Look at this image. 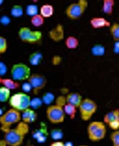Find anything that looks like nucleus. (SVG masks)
<instances>
[{"instance_id":"c85d7f7f","label":"nucleus","mask_w":119,"mask_h":146,"mask_svg":"<svg viewBox=\"0 0 119 146\" xmlns=\"http://www.w3.org/2000/svg\"><path fill=\"white\" fill-rule=\"evenodd\" d=\"M50 136L55 141H61V139L63 137V132L60 129H53L50 131Z\"/></svg>"},{"instance_id":"a878e982","label":"nucleus","mask_w":119,"mask_h":146,"mask_svg":"<svg viewBox=\"0 0 119 146\" xmlns=\"http://www.w3.org/2000/svg\"><path fill=\"white\" fill-rule=\"evenodd\" d=\"M26 14L30 17L38 15L39 13V7L36 4H29L26 7Z\"/></svg>"},{"instance_id":"20e7f679","label":"nucleus","mask_w":119,"mask_h":146,"mask_svg":"<svg viewBox=\"0 0 119 146\" xmlns=\"http://www.w3.org/2000/svg\"><path fill=\"white\" fill-rule=\"evenodd\" d=\"M30 96L25 92L15 93L11 95L10 99H9V104L12 109H15L20 112L30 107Z\"/></svg>"},{"instance_id":"ea45409f","label":"nucleus","mask_w":119,"mask_h":146,"mask_svg":"<svg viewBox=\"0 0 119 146\" xmlns=\"http://www.w3.org/2000/svg\"><path fill=\"white\" fill-rule=\"evenodd\" d=\"M114 51L116 53L119 52V41H116V44H114Z\"/></svg>"},{"instance_id":"58836bf2","label":"nucleus","mask_w":119,"mask_h":146,"mask_svg":"<svg viewBox=\"0 0 119 146\" xmlns=\"http://www.w3.org/2000/svg\"><path fill=\"white\" fill-rule=\"evenodd\" d=\"M49 146H66V145L62 141H55Z\"/></svg>"},{"instance_id":"f3484780","label":"nucleus","mask_w":119,"mask_h":146,"mask_svg":"<svg viewBox=\"0 0 119 146\" xmlns=\"http://www.w3.org/2000/svg\"><path fill=\"white\" fill-rule=\"evenodd\" d=\"M119 119V109H114L113 111L106 112L104 115V122L105 124H109L110 122Z\"/></svg>"},{"instance_id":"f257e3e1","label":"nucleus","mask_w":119,"mask_h":146,"mask_svg":"<svg viewBox=\"0 0 119 146\" xmlns=\"http://www.w3.org/2000/svg\"><path fill=\"white\" fill-rule=\"evenodd\" d=\"M29 127L27 123L20 121L16 127L8 129L5 132L4 140L9 146H20L23 143L26 135L29 133Z\"/></svg>"},{"instance_id":"c9c22d12","label":"nucleus","mask_w":119,"mask_h":146,"mask_svg":"<svg viewBox=\"0 0 119 146\" xmlns=\"http://www.w3.org/2000/svg\"><path fill=\"white\" fill-rule=\"evenodd\" d=\"M66 103H67V102H66V97H64V96H60V97H58L56 99V104L59 105V106L63 107Z\"/></svg>"},{"instance_id":"4c0bfd02","label":"nucleus","mask_w":119,"mask_h":146,"mask_svg":"<svg viewBox=\"0 0 119 146\" xmlns=\"http://www.w3.org/2000/svg\"><path fill=\"white\" fill-rule=\"evenodd\" d=\"M61 61H62V58L60 56H54L52 58V63L54 64V65H58Z\"/></svg>"},{"instance_id":"6e6552de","label":"nucleus","mask_w":119,"mask_h":146,"mask_svg":"<svg viewBox=\"0 0 119 146\" xmlns=\"http://www.w3.org/2000/svg\"><path fill=\"white\" fill-rule=\"evenodd\" d=\"M18 38L26 43H38L42 38V32L39 30H31L29 27H22L18 30Z\"/></svg>"},{"instance_id":"1a4fd4ad","label":"nucleus","mask_w":119,"mask_h":146,"mask_svg":"<svg viewBox=\"0 0 119 146\" xmlns=\"http://www.w3.org/2000/svg\"><path fill=\"white\" fill-rule=\"evenodd\" d=\"M47 119L51 123H62L65 120V112L63 107L57 104H51L46 110Z\"/></svg>"},{"instance_id":"dca6fc26","label":"nucleus","mask_w":119,"mask_h":146,"mask_svg":"<svg viewBox=\"0 0 119 146\" xmlns=\"http://www.w3.org/2000/svg\"><path fill=\"white\" fill-rule=\"evenodd\" d=\"M54 14V7L50 4H44L39 7V15L42 16L44 18L51 17Z\"/></svg>"},{"instance_id":"473e14b6","label":"nucleus","mask_w":119,"mask_h":146,"mask_svg":"<svg viewBox=\"0 0 119 146\" xmlns=\"http://www.w3.org/2000/svg\"><path fill=\"white\" fill-rule=\"evenodd\" d=\"M10 22H11L10 17L7 15H3L1 17H0V24L3 26H7L10 24Z\"/></svg>"},{"instance_id":"f704fd0d","label":"nucleus","mask_w":119,"mask_h":146,"mask_svg":"<svg viewBox=\"0 0 119 146\" xmlns=\"http://www.w3.org/2000/svg\"><path fill=\"white\" fill-rule=\"evenodd\" d=\"M7 65L5 64L4 62L2 61H0V77H3L7 74Z\"/></svg>"},{"instance_id":"5701e85b","label":"nucleus","mask_w":119,"mask_h":146,"mask_svg":"<svg viewBox=\"0 0 119 146\" xmlns=\"http://www.w3.org/2000/svg\"><path fill=\"white\" fill-rule=\"evenodd\" d=\"M24 14V8H23L22 6L20 5H14V6L11 7V10H10V15L13 17H21Z\"/></svg>"},{"instance_id":"f8f14e48","label":"nucleus","mask_w":119,"mask_h":146,"mask_svg":"<svg viewBox=\"0 0 119 146\" xmlns=\"http://www.w3.org/2000/svg\"><path fill=\"white\" fill-rule=\"evenodd\" d=\"M37 117H38L37 112L35 111V110L31 108L25 110L21 113V121L25 123H27V124L33 123L37 120Z\"/></svg>"},{"instance_id":"72a5a7b5","label":"nucleus","mask_w":119,"mask_h":146,"mask_svg":"<svg viewBox=\"0 0 119 146\" xmlns=\"http://www.w3.org/2000/svg\"><path fill=\"white\" fill-rule=\"evenodd\" d=\"M110 129H112L113 131H119V119L114 121L112 122H110L109 124H107Z\"/></svg>"},{"instance_id":"4be33fe9","label":"nucleus","mask_w":119,"mask_h":146,"mask_svg":"<svg viewBox=\"0 0 119 146\" xmlns=\"http://www.w3.org/2000/svg\"><path fill=\"white\" fill-rule=\"evenodd\" d=\"M63 110H64V112H65V115H68L72 120V119H74V117L76 115V112H77L78 109L73 106V105L66 103L63 106Z\"/></svg>"},{"instance_id":"79ce46f5","label":"nucleus","mask_w":119,"mask_h":146,"mask_svg":"<svg viewBox=\"0 0 119 146\" xmlns=\"http://www.w3.org/2000/svg\"><path fill=\"white\" fill-rule=\"evenodd\" d=\"M3 115V110L0 108V116H2Z\"/></svg>"},{"instance_id":"c756f323","label":"nucleus","mask_w":119,"mask_h":146,"mask_svg":"<svg viewBox=\"0 0 119 146\" xmlns=\"http://www.w3.org/2000/svg\"><path fill=\"white\" fill-rule=\"evenodd\" d=\"M42 104H43L42 99L36 97V98L31 99V102H30V107H29V108L33 109V110H36V109L39 108Z\"/></svg>"},{"instance_id":"e433bc0d","label":"nucleus","mask_w":119,"mask_h":146,"mask_svg":"<svg viewBox=\"0 0 119 146\" xmlns=\"http://www.w3.org/2000/svg\"><path fill=\"white\" fill-rule=\"evenodd\" d=\"M22 89H23V90H24V92L26 93V92H29V91L32 90V87H31L29 82L27 81V82H24V83H23Z\"/></svg>"},{"instance_id":"393cba45","label":"nucleus","mask_w":119,"mask_h":146,"mask_svg":"<svg viewBox=\"0 0 119 146\" xmlns=\"http://www.w3.org/2000/svg\"><path fill=\"white\" fill-rule=\"evenodd\" d=\"M10 90L6 87H0V102H6L10 99Z\"/></svg>"},{"instance_id":"a19ab883","label":"nucleus","mask_w":119,"mask_h":146,"mask_svg":"<svg viewBox=\"0 0 119 146\" xmlns=\"http://www.w3.org/2000/svg\"><path fill=\"white\" fill-rule=\"evenodd\" d=\"M0 146H7V141H5V140H2V141H0Z\"/></svg>"},{"instance_id":"412c9836","label":"nucleus","mask_w":119,"mask_h":146,"mask_svg":"<svg viewBox=\"0 0 119 146\" xmlns=\"http://www.w3.org/2000/svg\"><path fill=\"white\" fill-rule=\"evenodd\" d=\"M65 47L69 49H75L79 47V39L74 36H69L65 39Z\"/></svg>"},{"instance_id":"bb28decb","label":"nucleus","mask_w":119,"mask_h":146,"mask_svg":"<svg viewBox=\"0 0 119 146\" xmlns=\"http://www.w3.org/2000/svg\"><path fill=\"white\" fill-rule=\"evenodd\" d=\"M44 20H45V18L41 15H39V14H38V15H36L34 17H32L30 18L31 24L35 27H39L42 26L44 24Z\"/></svg>"},{"instance_id":"7c9ffc66","label":"nucleus","mask_w":119,"mask_h":146,"mask_svg":"<svg viewBox=\"0 0 119 146\" xmlns=\"http://www.w3.org/2000/svg\"><path fill=\"white\" fill-rule=\"evenodd\" d=\"M110 140L113 146H119V131H114L110 135Z\"/></svg>"},{"instance_id":"ddd939ff","label":"nucleus","mask_w":119,"mask_h":146,"mask_svg":"<svg viewBox=\"0 0 119 146\" xmlns=\"http://www.w3.org/2000/svg\"><path fill=\"white\" fill-rule=\"evenodd\" d=\"M49 38L54 41H60L64 38V30L62 25H57L49 32Z\"/></svg>"},{"instance_id":"7ed1b4c3","label":"nucleus","mask_w":119,"mask_h":146,"mask_svg":"<svg viewBox=\"0 0 119 146\" xmlns=\"http://www.w3.org/2000/svg\"><path fill=\"white\" fill-rule=\"evenodd\" d=\"M21 121V112L17 111L15 109H10L3 113L0 116V124H1V130L6 131L10 129V127L14 124H17Z\"/></svg>"},{"instance_id":"0eeeda50","label":"nucleus","mask_w":119,"mask_h":146,"mask_svg":"<svg viewBox=\"0 0 119 146\" xmlns=\"http://www.w3.org/2000/svg\"><path fill=\"white\" fill-rule=\"evenodd\" d=\"M10 75L11 79L17 82L27 80L31 75L30 68L24 63H16L11 67Z\"/></svg>"},{"instance_id":"b1692460","label":"nucleus","mask_w":119,"mask_h":146,"mask_svg":"<svg viewBox=\"0 0 119 146\" xmlns=\"http://www.w3.org/2000/svg\"><path fill=\"white\" fill-rule=\"evenodd\" d=\"M109 33L114 41H119V23H114L109 27Z\"/></svg>"},{"instance_id":"4468645a","label":"nucleus","mask_w":119,"mask_h":146,"mask_svg":"<svg viewBox=\"0 0 119 146\" xmlns=\"http://www.w3.org/2000/svg\"><path fill=\"white\" fill-rule=\"evenodd\" d=\"M66 102H67V103L73 105V106L78 109L80 105H81L82 102V95L80 93H78V92L68 93L67 96H66Z\"/></svg>"},{"instance_id":"37998d69","label":"nucleus","mask_w":119,"mask_h":146,"mask_svg":"<svg viewBox=\"0 0 119 146\" xmlns=\"http://www.w3.org/2000/svg\"><path fill=\"white\" fill-rule=\"evenodd\" d=\"M4 3V1H3V0H0V5H2Z\"/></svg>"},{"instance_id":"a211bd4d","label":"nucleus","mask_w":119,"mask_h":146,"mask_svg":"<svg viewBox=\"0 0 119 146\" xmlns=\"http://www.w3.org/2000/svg\"><path fill=\"white\" fill-rule=\"evenodd\" d=\"M42 59H43V55L40 51H39V50H38V51H35V52L31 53L29 55V62L32 66H37V65H39V64L41 63Z\"/></svg>"},{"instance_id":"c03bdc74","label":"nucleus","mask_w":119,"mask_h":146,"mask_svg":"<svg viewBox=\"0 0 119 146\" xmlns=\"http://www.w3.org/2000/svg\"><path fill=\"white\" fill-rule=\"evenodd\" d=\"M79 146H89V145H86V144H82V145H79Z\"/></svg>"},{"instance_id":"39448f33","label":"nucleus","mask_w":119,"mask_h":146,"mask_svg":"<svg viewBox=\"0 0 119 146\" xmlns=\"http://www.w3.org/2000/svg\"><path fill=\"white\" fill-rule=\"evenodd\" d=\"M88 7V1L87 0H79V1L70 4L65 9V14L67 17L70 19L75 20L80 18L86 11Z\"/></svg>"},{"instance_id":"423d86ee","label":"nucleus","mask_w":119,"mask_h":146,"mask_svg":"<svg viewBox=\"0 0 119 146\" xmlns=\"http://www.w3.org/2000/svg\"><path fill=\"white\" fill-rule=\"evenodd\" d=\"M97 108L98 106L94 100L88 98L84 99L79 108H78L81 115V119L84 121H90L91 118L97 111Z\"/></svg>"},{"instance_id":"aec40b11","label":"nucleus","mask_w":119,"mask_h":146,"mask_svg":"<svg viewBox=\"0 0 119 146\" xmlns=\"http://www.w3.org/2000/svg\"><path fill=\"white\" fill-rule=\"evenodd\" d=\"M106 48L102 44H95L91 48V53L95 57H102L105 54Z\"/></svg>"},{"instance_id":"6ab92c4d","label":"nucleus","mask_w":119,"mask_h":146,"mask_svg":"<svg viewBox=\"0 0 119 146\" xmlns=\"http://www.w3.org/2000/svg\"><path fill=\"white\" fill-rule=\"evenodd\" d=\"M0 83L10 90H16L19 87V83H18L17 81L13 80L12 79H4V78H1V77H0Z\"/></svg>"},{"instance_id":"2eb2a0df","label":"nucleus","mask_w":119,"mask_h":146,"mask_svg":"<svg viewBox=\"0 0 119 146\" xmlns=\"http://www.w3.org/2000/svg\"><path fill=\"white\" fill-rule=\"evenodd\" d=\"M114 5H116L114 0H104L102 3V12L107 16L113 15Z\"/></svg>"},{"instance_id":"2f4dec72","label":"nucleus","mask_w":119,"mask_h":146,"mask_svg":"<svg viewBox=\"0 0 119 146\" xmlns=\"http://www.w3.org/2000/svg\"><path fill=\"white\" fill-rule=\"evenodd\" d=\"M7 49V41L4 36H0V54H4Z\"/></svg>"},{"instance_id":"9d476101","label":"nucleus","mask_w":119,"mask_h":146,"mask_svg":"<svg viewBox=\"0 0 119 146\" xmlns=\"http://www.w3.org/2000/svg\"><path fill=\"white\" fill-rule=\"evenodd\" d=\"M32 87V91L34 94H38L39 91H40L47 84V79L46 77L39 74V73H35V74H31L29 79L27 80Z\"/></svg>"},{"instance_id":"cd10ccee","label":"nucleus","mask_w":119,"mask_h":146,"mask_svg":"<svg viewBox=\"0 0 119 146\" xmlns=\"http://www.w3.org/2000/svg\"><path fill=\"white\" fill-rule=\"evenodd\" d=\"M42 102H43V103H45V104H47V105H51V103L53 102V100H54V99H55V97H54V94L53 93H51V92H46V93H44V95L42 96Z\"/></svg>"},{"instance_id":"f03ea898","label":"nucleus","mask_w":119,"mask_h":146,"mask_svg":"<svg viewBox=\"0 0 119 146\" xmlns=\"http://www.w3.org/2000/svg\"><path fill=\"white\" fill-rule=\"evenodd\" d=\"M87 136L90 141L94 143H97L104 139L107 133L106 124L104 121H91L87 126Z\"/></svg>"},{"instance_id":"9b49d317","label":"nucleus","mask_w":119,"mask_h":146,"mask_svg":"<svg viewBox=\"0 0 119 146\" xmlns=\"http://www.w3.org/2000/svg\"><path fill=\"white\" fill-rule=\"evenodd\" d=\"M90 24L92 27H94L95 29H104V27H108L109 29L111 27L112 23L104 17H94L90 19Z\"/></svg>"}]
</instances>
